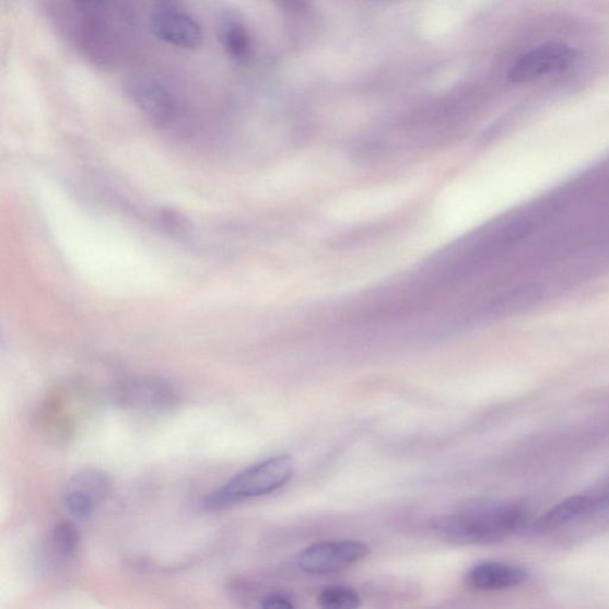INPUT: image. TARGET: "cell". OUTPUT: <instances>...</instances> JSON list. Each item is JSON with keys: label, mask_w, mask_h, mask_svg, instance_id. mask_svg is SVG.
Here are the masks:
<instances>
[{"label": "cell", "mask_w": 609, "mask_h": 609, "mask_svg": "<svg viewBox=\"0 0 609 609\" xmlns=\"http://www.w3.org/2000/svg\"><path fill=\"white\" fill-rule=\"evenodd\" d=\"M526 508L508 500L477 499L453 513L430 522V529L453 543L492 544L518 531L527 520Z\"/></svg>", "instance_id": "obj_1"}, {"label": "cell", "mask_w": 609, "mask_h": 609, "mask_svg": "<svg viewBox=\"0 0 609 609\" xmlns=\"http://www.w3.org/2000/svg\"><path fill=\"white\" fill-rule=\"evenodd\" d=\"M295 465L290 456H276L242 470L206 500L208 510H224L272 494L289 483Z\"/></svg>", "instance_id": "obj_2"}, {"label": "cell", "mask_w": 609, "mask_h": 609, "mask_svg": "<svg viewBox=\"0 0 609 609\" xmlns=\"http://www.w3.org/2000/svg\"><path fill=\"white\" fill-rule=\"evenodd\" d=\"M121 410L140 418H157L171 413L181 402L180 390L159 377L133 378L118 389Z\"/></svg>", "instance_id": "obj_3"}, {"label": "cell", "mask_w": 609, "mask_h": 609, "mask_svg": "<svg viewBox=\"0 0 609 609\" xmlns=\"http://www.w3.org/2000/svg\"><path fill=\"white\" fill-rule=\"evenodd\" d=\"M370 553V546L361 540H327L304 549L297 554L295 564L297 570L308 575H330L348 570Z\"/></svg>", "instance_id": "obj_4"}, {"label": "cell", "mask_w": 609, "mask_h": 609, "mask_svg": "<svg viewBox=\"0 0 609 609\" xmlns=\"http://www.w3.org/2000/svg\"><path fill=\"white\" fill-rule=\"evenodd\" d=\"M84 396L77 386L52 389L40 405L37 423L44 435L56 443H67L75 435Z\"/></svg>", "instance_id": "obj_5"}, {"label": "cell", "mask_w": 609, "mask_h": 609, "mask_svg": "<svg viewBox=\"0 0 609 609\" xmlns=\"http://www.w3.org/2000/svg\"><path fill=\"white\" fill-rule=\"evenodd\" d=\"M112 482L99 469L80 470L67 481L63 493V505L78 520H89L105 499L110 494Z\"/></svg>", "instance_id": "obj_6"}, {"label": "cell", "mask_w": 609, "mask_h": 609, "mask_svg": "<svg viewBox=\"0 0 609 609\" xmlns=\"http://www.w3.org/2000/svg\"><path fill=\"white\" fill-rule=\"evenodd\" d=\"M574 60V51L561 44L538 46L513 63L510 80L516 84L530 83L551 73L561 72Z\"/></svg>", "instance_id": "obj_7"}, {"label": "cell", "mask_w": 609, "mask_h": 609, "mask_svg": "<svg viewBox=\"0 0 609 609\" xmlns=\"http://www.w3.org/2000/svg\"><path fill=\"white\" fill-rule=\"evenodd\" d=\"M152 33L164 43L185 49L201 45L202 33L199 24L174 8L162 7L152 13Z\"/></svg>", "instance_id": "obj_8"}, {"label": "cell", "mask_w": 609, "mask_h": 609, "mask_svg": "<svg viewBox=\"0 0 609 609\" xmlns=\"http://www.w3.org/2000/svg\"><path fill=\"white\" fill-rule=\"evenodd\" d=\"M128 93L140 110L159 124H166L177 113L173 94L152 77H132L128 83Z\"/></svg>", "instance_id": "obj_9"}, {"label": "cell", "mask_w": 609, "mask_h": 609, "mask_svg": "<svg viewBox=\"0 0 609 609\" xmlns=\"http://www.w3.org/2000/svg\"><path fill=\"white\" fill-rule=\"evenodd\" d=\"M527 579L522 566L504 562H481L470 567L465 582L471 589L497 592L516 588Z\"/></svg>", "instance_id": "obj_10"}, {"label": "cell", "mask_w": 609, "mask_h": 609, "mask_svg": "<svg viewBox=\"0 0 609 609\" xmlns=\"http://www.w3.org/2000/svg\"><path fill=\"white\" fill-rule=\"evenodd\" d=\"M601 510H604L601 492L574 495L544 513V516L536 522L535 527L538 531L557 530L587 514Z\"/></svg>", "instance_id": "obj_11"}, {"label": "cell", "mask_w": 609, "mask_h": 609, "mask_svg": "<svg viewBox=\"0 0 609 609\" xmlns=\"http://www.w3.org/2000/svg\"><path fill=\"white\" fill-rule=\"evenodd\" d=\"M220 43L227 56L236 61L246 60L251 50V43L245 26L235 21L222 23Z\"/></svg>", "instance_id": "obj_12"}, {"label": "cell", "mask_w": 609, "mask_h": 609, "mask_svg": "<svg viewBox=\"0 0 609 609\" xmlns=\"http://www.w3.org/2000/svg\"><path fill=\"white\" fill-rule=\"evenodd\" d=\"M80 544V534L73 523L65 520L54 527L50 536V547L60 560H73L79 552Z\"/></svg>", "instance_id": "obj_13"}, {"label": "cell", "mask_w": 609, "mask_h": 609, "mask_svg": "<svg viewBox=\"0 0 609 609\" xmlns=\"http://www.w3.org/2000/svg\"><path fill=\"white\" fill-rule=\"evenodd\" d=\"M318 605L327 609H353L361 606L360 594L347 586H328L318 595Z\"/></svg>", "instance_id": "obj_14"}, {"label": "cell", "mask_w": 609, "mask_h": 609, "mask_svg": "<svg viewBox=\"0 0 609 609\" xmlns=\"http://www.w3.org/2000/svg\"><path fill=\"white\" fill-rule=\"evenodd\" d=\"M263 608L291 609L295 607L294 599L288 593H268L260 600Z\"/></svg>", "instance_id": "obj_15"}, {"label": "cell", "mask_w": 609, "mask_h": 609, "mask_svg": "<svg viewBox=\"0 0 609 609\" xmlns=\"http://www.w3.org/2000/svg\"><path fill=\"white\" fill-rule=\"evenodd\" d=\"M75 8L85 16L97 17L106 8L107 0H73Z\"/></svg>", "instance_id": "obj_16"}, {"label": "cell", "mask_w": 609, "mask_h": 609, "mask_svg": "<svg viewBox=\"0 0 609 609\" xmlns=\"http://www.w3.org/2000/svg\"><path fill=\"white\" fill-rule=\"evenodd\" d=\"M276 2L290 11L304 10L308 4V0H276Z\"/></svg>", "instance_id": "obj_17"}, {"label": "cell", "mask_w": 609, "mask_h": 609, "mask_svg": "<svg viewBox=\"0 0 609 609\" xmlns=\"http://www.w3.org/2000/svg\"><path fill=\"white\" fill-rule=\"evenodd\" d=\"M162 7L175 8L179 4L180 0H160Z\"/></svg>", "instance_id": "obj_18"}]
</instances>
